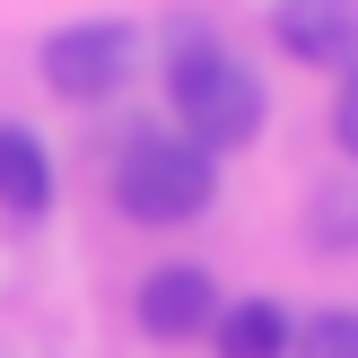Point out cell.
Returning a JSON list of instances; mask_svg holds the SVG:
<instances>
[{
    "label": "cell",
    "mask_w": 358,
    "mask_h": 358,
    "mask_svg": "<svg viewBox=\"0 0 358 358\" xmlns=\"http://www.w3.org/2000/svg\"><path fill=\"white\" fill-rule=\"evenodd\" d=\"M166 105H175V122H184V140L201 157L254 149L262 122H271V87H262V70H245L219 35H192L184 52H166Z\"/></svg>",
    "instance_id": "cell-1"
},
{
    "label": "cell",
    "mask_w": 358,
    "mask_h": 358,
    "mask_svg": "<svg viewBox=\"0 0 358 358\" xmlns=\"http://www.w3.org/2000/svg\"><path fill=\"white\" fill-rule=\"evenodd\" d=\"M114 201L140 227H192L219 201V157H201L184 131H140L114 157Z\"/></svg>",
    "instance_id": "cell-2"
},
{
    "label": "cell",
    "mask_w": 358,
    "mask_h": 358,
    "mask_svg": "<svg viewBox=\"0 0 358 358\" xmlns=\"http://www.w3.org/2000/svg\"><path fill=\"white\" fill-rule=\"evenodd\" d=\"M131 62H140V35L122 27V17H70V27H52L44 52H35V70H44V87L62 105H105L131 79Z\"/></svg>",
    "instance_id": "cell-3"
},
{
    "label": "cell",
    "mask_w": 358,
    "mask_h": 358,
    "mask_svg": "<svg viewBox=\"0 0 358 358\" xmlns=\"http://www.w3.org/2000/svg\"><path fill=\"white\" fill-rule=\"evenodd\" d=\"M219 306H227V297H219V280H210L201 262H157V271L140 280V297H131V315H140L149 341H192V332L210 341Z\"/></svg>",
    "instance_id": "cell-4"
},
{
    "label": "cell",
    "mask_w": 358,
    "mask_h": 358,
    "mask_svg": "<svg viewBox=\"0 0 358 358\" xmlns=\"http://www.w3.org/2000/svg\"><path fill=\"white\" fill-rule=\"evenodd\" d=\"M271 44L306 70H358V0H271Z\"/></svg>",
    "instance_id": "cell-5"
},
{
    "label": "cell",
    "mask_w": 358,
    "mask_h": 358,
    "mask_svg": "<svg viewBox=\"0 0 358 358\" xmlns=\"http://www.w3.org/2000/svg\"><path fill=\"white\" fill-rule=\"evenodd\" d=\"M210 350L219 358H289L297 350V315L280 297H227L219 324H210Z\"/></svg>",
    "instance_id": "cell-6"
},
{
    "label": "cell",
    "mask_w": 358,
    "mask_h": 358,
    "mask_svg": "<svg viewBox=\"0 0 358 358\" xmlns=\"http://www.w3.org/2000/svg\"><path fill=\"white\" fill-rule=\"evenodd\" d=\"M0 210H9V219L52 210V149L27 122H0Z\"/></svg>",
    "instance_id": "cell-7"
},
{
    "label": "cell",
    "mask_w": 358,
    "mask_h": 358,
    "mask_svg": "<svg viewBox=\"0 0 358 358\" xmlns=\"http://www.w3.org/2000/svg\"><path fill=\"white\" fill-rule=\"evenodd\" d=\"M289 358H358V306H324V315H306Z\"/></svg>",
    "instance_id": "cell-8"
},
{
    "label": "cell",
    "mask_w": 358,
    "mask_h": 358,
    "mask_svg": "<svg viewBox=\"0 0 358 358\" xmlns=\"http://www.w3.org/2000/svg\"><path fill=\"white\" fill-rule=\"evenodd\" d=\"M306 236L315 245H358V184H324L306 201Z\"/></svg>",
    "instance_id": "cell-9"
},
{
    "label": "cell",
    "mask_w": 358,
    "mask_h": 358,
    "mask_svg": "<svg viewBox=\"0 0 358 358\" xmlns=\"http://www.w3.org/2000/svg\"><path fill=\"white\" fill-rule=\"evenodd\" d=\"M332 140L358 157V70H341V96H332Z\"/></svg>",
    "instance_id": "cell-10"
}]
</instances>
